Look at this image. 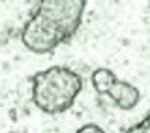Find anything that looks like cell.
I'll return each mask as SVG.
<instances>
[{
  "instance_id": "obj_1",
  "label": "cell",
  "mask_w": 150,
  "mask_h": 133,
  "mask_svg": "<svg viewBox=\"0 0 150 133\" xmlns=\"http://www.w3.org/2000/svg\"><path fill=\"white\" fill-rule=\"evenodd\" d=\"M86 0H40L23 25L21 41L34 54H51L77 34Z\"/></svg>"
},
{
  "instance_id": "obj_2",
  "label": "cell",
  "mask_w": 150,
  "mask_h": 133,
  "mask_svg": "<svg viewBox=\"0 0 150 133\" xmlns=\"http://www.w3.org/2000/svg\"><path fill=\"white\" fill-rule=\"evenodd\" d=\"M28 81L32 84V103L45 115L69 111L83 92V77L68 66H51Z\"/></svg>"
},
{
  "instance_id": "obj_3",
  "label": "cell",
  "mask_w": 150,
  "mask_h": 133,
  "mask_svg": "<svg viewBox=\"0 0 150 133\" xmlns=\"http://www.w3.org/2000/svg\"><path fill=\"white\" fill-rule=\"evenodd\" d=\"M107 98L115 103L120 111H131L139 105L141 101V92L135 84L128 83V81H116L107 92Z\"/></svg>"
},
{
  "instance_id": "obj_4",
  "label": "cell",
  "mask_w": 150,
  "mask_h": 133,
  "mask_svg": "<svg viewBox=\"0 0 150 133\" xmlns=\"http://www.w3.org/2000/svg\"><path fill=\"white\" fill-rule=\"evenodd\" d=\"M116 81H118V77L107 68H98L90 75V83H92L94 90H96V94H100V96H107V92L111 90V86Z\"/></svg>"
},
{
  "instance_id": "obj_5",
  "label": "cell",
  "mask_w": 150,
  "mask_h": 133,
  "mask_svg": "<svg viewBox=\"0 0 150 133\" xmlns=\"http://www.w3.org/2000/svg\"><path fill=\"white\" fill-rule=\"evenodd\" d=\"M126 133H150V112L143 120H139L137 124L129 126L128 129H126Z\"/></svg>"
},
{
  "instance_id": "obj_6",
  "label": "cell",
  "mask_w": 150,
  "mask_h": 133,
  "mask_svg": "<svg viewBox=\"0 0 150 133\" xmlns=\"http://www.w3.org/2000/svg\"><path fill=\"white\" fill-rule=\"evenodd\" d=\"M75 133H105V129H103L101 126H98V124H84V126H81Z\"/></svg>"
},
{
  "instance_id": "obj_7",
  "label": "cell",
  "mask_w": 150,
  "mask_h": 133,
  "mask_svg": "<svg viewBox=\"0 0 150 133\" xmlns=\"http://www.w3.org/2000/svg\"><path fill=\"white\" fill-rule=\"evenodd\" d=\"M148 8H150V0H148Z\"/></svg>"
}]
</instances>
